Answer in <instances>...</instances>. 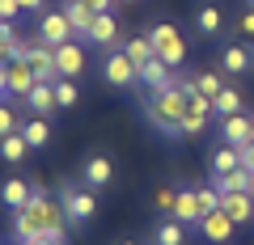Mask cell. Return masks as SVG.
Listing matches in <instances>:
<instances>
[{"instance_id": "ffe728a7", "label": "cell", "mask_w": 254, "mask_h": 245, "mask_svg": "<svg viewBox=\"0 0 254 245\" xmlns=\"http://www.w3.org/2000/svg\"><path fill=\"white\" fill-rule=\"evenodd\" d=\"M30 152H34V148L26 144V136H21V131H13V136L0 140V161H4V165H21Z\"/></svg>"}, {"instance_id": "52a82bcc", "label": "cell", "mask_w": 254, "mask_h": 245, "mask_svg": "<svg viewBox=\"0 0 254 245\" xmlns=\"http://www.w3.org/2000/svg\"><path fill=\"white\" fill-rule=\"evenodd\" d=\"M38 38H43L47 47H60V43H68V38H76V30H72V21H68V13L55 9V13H38Z\"/></svg>"}, {"instance_id": "f546056e", "label": "cell", "mask_w": 254, "mask_h": 245, "mask_svg": "<svg viewBox=\"0 0 254 245\" xmlns=\"http://www.w3.org/2000/svg\"><path fill=\"white\" fill-rule=\"evenodd\" d=\"M220 21H225V17H220V9H216V4H203V9L195 13V26H199V34H216V30H220Z\"/></svg>"}, {"instance_id": "484cf974", "label": "cell", "mask_w": 254, "mask_h": 245, "mask_svg": "<svg viewBox=\"0 0 254 245\" xmlns=\"http://www.w3.org/2000/svg\"><path fill=\"white\" fill-rule=\"evenodd\" d=\"M76 101H81L76 81H72V76H60V81H55V106H60V110H72Z\"/></svg>"}, {"instance_id": "8d00e7d4", "label": "cell", "mask_w": 254, "mask_h": 245, "mask_svg": "<svg viewBox=\"0 0 254 245\" xmlns=\"http://www.w3.org/2000/svg\"><path fill=\"white\" fill-rule=\"evenodd\" d=\"M17 4H21V13H43L47 0H17Z\"/></svg>"}, {"instance_id": "9a60e30c", "label": "cell", "mask_w": 254, "mask_h": 245, "mask_svg": "<svg viewBox=\"0 0 254 245\" xmlns=\"http://www.w3.org/2000/svg\"><path fill=\"white\" fill-rule=\"evenodd\" d=\"M21 106H26L30 114H38V118H47V114H51V110H60V106H55V85H47V81H38L34 89H30L26 98H21Z\"/></svg>"}, {"instance_id": "ab89813d", "label": "cell", "mask_w": 254, "mask_h": 245, "mask_svg": "<svg viewBox=\"0 0 254 245\" xmlns=\"http://www.w3.org/2000/svg\"><path fill=\"white\" fill-rule=\"evenodd\" d=\"M119 245H136V241H119Z\"/></svg>"}, {"instance_id": "d590c367", "label": "cell", "mask_w": 254, "mask_h": 245, "mask_svg": "<svg viewBox=\"0 0 254 245\" xmlns=\"http://www.w3.org/2000/svg\"><path fill=\"white\" fill-rule=\"evenodd\" d=\"M237 30L254 38V9H246V13H242V21H237Z\"/></svg>"}, {"instance_id": "6da1fadb", "label": "cell", "mask_w": 254, "mask_h": 245, "mask_svg": "<svg viewBox=\"0 0 254 245\" xmlns=\"http://www.w3.org/2000/svg\"><path fill=\"white\" fill-rule=\"evenodd\" d=\"M187 89L190 81H174L165 89H148L140 98V110L161 136H182V114H187Z\"/></svg>"}, {"instance_id": "836d02e7", "label": "cell", "mask_w": 254, "mask_h": 245, "mask_svg": "<svg viewBox=\"0 0 254 245\" xmlns=\"http://www.w3.org/2000/svg\"><path fill=\"white\" fill-rule=\"evenodd\" d=\"M0 17H4V21H17L21 17V4H17V0H0Z\"/></svg>"}, {"instance_id": "ac0fdd59", "label": "cell", "mask_w": 254, "mask_h": 245, "mask_svg": "<svg viewBox=\"0 0 254 245\" xmlns=\"http://www.w3.org/2000/svg\"><path fill=\"white\" fill-rule=\"evenodd\" d=\"M220 207L233 216V224L242 228V224H250L254 220V195H246V191H237V195H220Z\"/></svg>"}, {"instance_id": "1f68e13d", "label": "cell", "mask_w": 254, "mask_h": 245, "mask_svg": "<svg viewBox=\"0 0 254 245\" xmlns=\"http://www.w3.org/2000/svg\"><path fill=\"white\" fill-rule=\"evenodd\" d=\"M17 131V110L9 106V98H0V140Z\"/></svg>"}, {"instance_id": "d6986e66", "label": "cell", "mask_w": 254, "mask_h": 245, "mask_svg": "<svg viewBox=\"0 0 254 245\" xmlns=\"http://www.w3.org/2000/svg\"><path fill=\"white\" fill-rule=\"evenodd\" d=\"M220 68H225L229 76H242V72L254 68V55L246 51V47H225V51H220Z\"/></svg>"}, {"instance_id": "4dcf8cb0", "label": "cell", "mask_w": 254, "mask_h": 245, "mask_svg": "<svg viewBox=\"0 0 254 245\" xmlns=\"http://www.w3.org/2000/svg\"><path fill=\"white\" fill-rule=\"evenodd\" d=\"M195 207H199V216L216 211L220 207V191H216V186H195Z\"/></svg>"}, {"instance_id": "3957f363", "label": "cell", "mask_w": 254, "mask_h": 245, "mask_svg": "<svg viewBox=\"0 0 254 245\" xmlns=\"http://www.w3.org/2000/svg\"><path fill=\"white\" fill-rule=\"evenodd\" d=\"M148 43H153L157 59H165L170 68L187 64V38H182L178 26H170V21H153V26H148Z\"/></svg>"}, {"instance_id": "2e32d148", "label": "cell", "mask_w": 254, "mask_h": 245, "mask_svg": "<svg viewBox=\"0 0 254 245\" xmlns=\"http://www.w3.org/2000/svg\"><path fill=\"white\" fill-rule=\"evenodd\" d=\"M30 195H34V186H30L26 178H4L0 182V203H4L9 211H21L30 203Z\"/></svg>"}, {"instance_id": "cb8c5ba5", "label": "cell", "mask_w": 254, "mask_h": 245, "mask_svg": "<svg viewBox=\"0 0 254 245\" xmlns=\"http://www.w3.org/2000/svg\"><path fill=\"white\" fill-rule=\"evenodd\" d=\"M237 165H242V152H237L233 144H220L216 152H212V178H220V173H233Z\"/></svg>"}, {"instance_id": "60d3db41", "label": "cell", "mask_w": 254, "mask_h": 245, "mask_svg": "<svg viewBox=\"0 0 254 245\" xmlns=\"http://www.w3.org/2000/svg\"><path fill=\"white\" fill-rule=\"evenodd\" d=\"M246 4H250V9H254V0H246Z\"/></svg>"}, {"instance_id": "d6a6232c", "label": "cell", "mask_w": 254, "mask_h": 245, "mask_svg": "<svg viewBox=\"0 0 254 245\" xmlns=\"http://www.w3.org/2000/svg\"><path fill=\"white\" fill-rule=\"evenodd\" d=\"M153 203H157V211H174V203H178V191H174V186H161V191L153 195Z\"/></svg>"}, {"instance_id": "7bdbcfd3", "label": "cell", "mask_w": 254, "mask_h": 245, "mask_svg": "<svg viewBox=\"0 0 254 245\" xmlns=\"http://www.w3.org/2000/svg\"><path fill=\"white\" fill-rule=\"evenodd\" d=\"M123 4H131V0H123Z\"/></svg>"}, {"instance_id": "603a6c76", "label": "cell", "mask_w": 254, "mask_h": 245, "mask_svg": "<svg viewBox=\"0 0 254 245\" xmlns=\"http://www.w3.org/2000/svg\"><path fill=\"white\" fill-rule=\"evenodd\" d=\"M153 241L157 245H187V224H182V220H161V224L153 228Z\"/></svg>"}, {"instance_id": "7a4b0ae2", "label": "cell", "mask_w": 254, "mask_h": 245, "mask_svg": "<svg viewBox=\"0 0 254 245\" xmlns=\"http://www.w3.org/2000/svg\"><path fill=\"white\" fill-rule=\"evenodd\" d=\"M60 207L68 216V224H89L98 216V199H93V186L85 182H64L60 186Z\"/></svg>"}, {"instance_id": "5bb4252c", "label": "cell", "mask_w": 254, "mask_h": 245, "mask_svg": "<svg viewBox=\"0 0 254 245\" xmlns=\"http://www.w3.org/2000/svg\"><path fill=\"white\" fill-rule=\"evenodd\" d=\"M178 81V76H174V68L165 64V59H144V64H140V85H144V89H165V85H174Z\"/></svg>"}, {"instance_id": "83f0119b", "label": "cell", "mask_w": 254, "mask_h": 245, "mask_svg": "<svg viewBox=\"0 0 254 245\" xmlns=\"http://www.w3.org/2000/svg\"><path fill=\"white\" fill-rule=\"evenodd\" d=\"M190 89H195V93H208V98H216V93L225 89V81H220V72H195V76H190Z\"/></svg>"}, {"instance_id": "277c9868", "label": "cell", "mask_w": 254, "mask_h": 245, "mask_svg": "<svg viewBox=\"0 0 254 245\" xmlns=\"http://www.w3.org/2000/svg\"><path fill=\"white\" fill-rule=\"evenodd\" d=\"M102 81L115 85V89H136L140 85V68L136 59H127V51H106V59H102Z\"/></svg>"}, {"instance_id": "5b68a950", "label": "cell", "mask_w": 254, "mask_h": 245, "mask_svg": "<svg viewBox=\"0 0 254 245\" xmlns=\"http://www.w3.org/2000/svg\"><path fill=\"white\" fill-rule=\"evenodd\" d=\"M21 59H26L30 68H34V76H38V81H47V85H55V81H60V68H55V47H47L43 38L26 43Z\"/></svg>"}, {"instance_id": "7402d4cb", "label": "cell", "mask_w": 254, "mask_h": 245, "mask_svg": "<svg viewBox=\"0 0 254 245\" xmlns=\"http://www.w3.org/2000/svg\"><path fill=\"white\" fill-rule=\"evenodd\" d=\"M64 13H68V21H72V30L81 38H89V26H93V9L85 4V0H64Z\"/></svg>"}, {"instance_id": "8fae6325", "label": "cell", "mask_w": 254, "mask_h": 245, "mask_svg": "<svg viewBox=\"0 0 254 245\" xmlns=\"http://www.w3.org/2000/svg\"><path fill=\"white\" fill-rule=\"evenodd\" d=\"M250 127H254V118L246 114V110H237V114H225V118H220V144L242 148L246 140H250Z\"/></svg>"}, {"instance_id": "8992f818", "label": "cell", "mask_w": 254, "mask_h": 245, "mask_svg": "<svg viewBox=\"0 0 254 245\" xmlns=\"http://www.w3.org/2000/svg\"><path fill=\"white\" fill-rule=\"evenodd\" d=\"M212 123V98L208 93H195L187 89V114H182V136H199V131H208Z\"/></svg>"}, {"instance_id": "f35d334b", "label": "cell", "mask_w": 254, "mask_h": 245, "mask_svg": "<svg viewBox=\"0 0 254 245\" xmlns=\"http://www.w3.org/2000/svg\"><path fill=\"white\" fill-rule=\"evenodd\" d=\"M0 98H9V89H4V64H0Z\"/></svg>"}, {"instance_id": "30bf717a", "label": "cell", "mask_w": 254, "mask_h": 245, "mask_svg": "<svg viewBox=\"0 0 254 245\" xmlns=\"http://www.w3.org/2000/svg\"><path fill=\"white\" fill-rule=\"evenodd\" d=\"M55 68H60V76H81L85 72V47L76 43V38H68V43L55 47Z\"/></svg>"}, {"instance_id": "74e56055", "label": "cell", "mask_w": 254, "mask_h": 245, "mask_svg": "<svg viewBox=\"0 0 254 245\" xmlns=\"http://www.w3.org/2000/svg\"><path fill=\"white\" fill-rule=\"evenodd\" d=\"M85 4H89L93 13H110V4H115V0H85Z\"/></svg>"}, {"instance_id": "b9f144b4", "label": "cell", "mask_w": 254, "mask_h": 245, "mask_svg": "<svg viewBox=\"0 0 254 245\" xmlns=\"http://www.w3.org/2000/svg\"><path fill=\"white\" fill-rule=\"evenodd\" d=\"M250 140H254V127H250Z\"/></svg>"}, {"instance_id": "e575fe53", "label": "cell", "mask_w": 254, "mask_h": 245, "mask_svg": "<svg viewBox=\"0 0 254 245\" xmlns=\"http://www.w3.org/2000/svg\"><path fill=\"white\" fill-rule=\"evenodd\" d=\"M237 152H242V165H246V169H254V140H246Z\"/></svg>"}, {"instance_id": "e0dca14e", "label": "cell", "mask_w": 254, "mask_h": 245, "mask_svg": "<svg viewBox=\"0 0 254 245\" xmlns=\"http://www.w3.org/2000/svg\"><path fill=\"white\" fill-rule=\"evenodd\" d=\"M212 186H216L220 195H237V191L254 195V169H246V165H237L233 173H220V178H212Z\"/></svg>"}, {"instance_id": "4fadbf2b", "label": "cell", "mask_w": 254, "mask_h": 245, "mask_svg": "<svg viewBox=\"0 0 254 245\" xmlns=\"http://www.w3.org/2000/svg\"><path fill=\"white\" fill-rule=\"evenodd\" d=\"M110 178H115V165H110V156H89V161L81 165V182L85 186H93V191H102V186H110Z\"/></svg>"}, {"instance_id": "d4e9b609", "label": "cell", "mask_w": 254, "mask_h": 245, "mask_svg": "<svg viewBox=\"0 0 254 245\" xmlns=\"http://www.w3.org/2000/svg\"><path fill=\"white\" fill-rule=\"evenodd\" d=\"M237 110H246V106H242V93L225 85V89H220L216 98H212V114H216V118H225V114H237Z\"/></svg>"}, {"instance_id": "f1b7e54d", "label": "cell", "mask_w": 254, "mask_h": 245, "mask_svg": "<svg viewBox=\"0 0 254 245\" xmlns=\"http://www.w3.org/2000/svg\"><path fill=\"white\" fill-rule=\"evenodd\" d=\"M123 51H127V59H136V68L140 64H144V59H153V43H148V34L144 38H127V43H123Z\"/></svg>"}, {"instance_id": "4316f807", "label": "cell", "mask_w": 254, "mask_h": 245, "mask_svg": "<svg viewBox=\"0 0 254 245\" xmlns=\"http://www.w3.org/2000/svg\"><path fill=\"white\" fill-rule=\"evenodd\" d=\"M170 216H174V220H182V224H195V220H199V207H195V191H178V203H174Z\"/></svg>"}, {"instance_id": "ba28073f", "label": "cell", "mask_w": 254, "mask_h": 245, "mask_svg": "<svg viewBox=\"0 0 254 245\" xmlns=\"http://www.w3.org/2000/svg\"><path fill=\"white\" fill-rule=\"evenodd\" d=\"M195 228H199V237H208L212 245H225L229 237L237 233L233 216H229L225 207H216V211H208V216H199V220H195Z\"/></svg>"}, {"instance_id": "7c38bea8", "label": "cell", "mask_w": 254, "mask_h": 245, "mask_svg": "<svg viewBox=\"0 0 254 245\" xmlns=\"http://www.w3.org/2000/svg\"><path fill=\"white\" fill-rule=\"evenodd\" d=\"M89 43L102 47V51H115V43H119V21H115V13H93Z\"/></svg>"}, {"instance_id": "9c48e42d", "label": "cell", "mask_w": 254, "mask_h": 245, "mask_svg": "<svg viewBox=\"0 0 254 245\" xmlns=\"http://www.w3.org/2000/svg\"><path fill=\"white\" fill-rule=\"evenodd\" d=\"M34 85H38V76H34V68H30L21 55L4 64V89H9V98H26Z\"/></svg>"}, {"instance_id": "44dd1931", "label": "cell", "mask_w": 254, "mask_h": 245, "mask_svg": "<svg viewBox=\"0 0 254 245\" xmlns=\"http://www.w3.org/2000/svg\"><path fill=\"white\" fill-rule=\"evenodd\" d=\"M17 131L26 136V144H30V148H47V144H51V123H47V118H38V114H30Z\"/></svg>"}]
</instances>
